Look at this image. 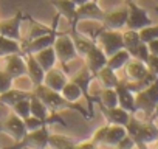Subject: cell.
Returning a JSON list of instances; mask_svg holds the SVG:
<instances>
[{"label": "cell", "instance_id": "cell-1", "mask_svg": "<svg viewBox=\"0 0 158 149\" xmlns=\"http://www.w3.org/2000/svg\"><path fill=\"white\" fill-rule=\"evenodd\" d=\"M33 95H36L37 98H40V100L47 104V107H48L50 110H53V112H59V110H64V109H76V110L81 112L82 117H87V118L92 117L90 113H87V109L79 107V106H76V104H71V103L65 101L64 96L60 95V92L51 90V89H48V87L44 86V84L36 86V87L33 89Z\"/></svg>", "mask_w": 158, "mask_h": 149}, {"label": "cell", "instance_id": "cell-2", "mask_svg": "<svg viewBox=\"0 0 158 149\" xmlns=\"http://www.w3.org/2000/svg\"><path fill=\"white\" fill-rule=\"evenodd\" d=\"M48 137H50V132H48V124L36 129V130H31V132H27L25 137L19 141H14V144L8 149H48Z\"/></svg>", "mask_w": 158, "mask_h": 149}, {"label": "cell", "instance_id": "cell-3", "mask_svg": "<svg viewBox=\"0 0 158 149\" xmlns=\"http://www.w3.org/2000/svg\"><path fill=\"white\" fill-rule=\"evenodd\" d=\"M57 62H60L62 67L68 65L73 59L77 57V51L74 48V42L71 39V34L68 33H57L54 44H53Z\"/></svg>", "mask_w": 158, "mask_h": 149}, {"label": "cell", "instance_id": "cell-4", "mask_svg": "<svg viewBox=\"0 0 158 149\" xmlns=\"http://www.w3.org/2000/svg\"><path fill=\"white\" fill-rule=\"evenodd\" d=\"M96 45L106 53V56H112L113 53H116L118 50L124 48L123 45V31H116V30H106L102 28L96 39H95Z\"/></svg>", "mask_w": 158, "mask_h": 149}, {"label": "cell", "instance_id": "cell-5", "mask_svg": "<svg viewBox=\"0 0 158 149\" xmlns=\"http://www.w3.org/2000/svg\"><path fill=\"white\" fill-rule=\"evenodd\" d=\"M60 16L57 14L56 17H54V20H53V23H51V30L48 31V33H45V34H42V36H39V37H34V39H31V40H28V42H22V54H25V53H31V54H34V53H37L39 50H44V48H47V47H53V44H54V39H56V36H57V19H59Z\"/></svg>", "mask_w": 158, "mask_h": 149}, {"label": "cell", "instance_id": "cell-6", "mask_svg": "<svg viewBox=\"0 0 158 149\" xmlns=\"http://www.w3.org/2000/svg\"><path fill=\"white\" fill-rule=\"evenodd\" d=\"M127 5V20H126V28L127 30H135L139 31L141 28L152 25V19L147 14V11L144 8H141L139 5H136L135 2H126Z\"/></svg>", "mask_w": 158, "mask_h": 149}, {"label": "cell", "instance_id": "cell-7", "mask_svg": "<svg viewBox=\"0 0 158 149\" xmlns=\"http://www.w3.org/2000/svg\"><path fill=\"white\" fill-rule=\"evenodd\" d=\"M0 130L8 134L14 141H19L25 137L27 129H25V123L20 117H17L14 112H10L2 121H0Z\"/></svg>", "mask_w": 158, "mask_h": 149}, {"label": "cell", "instance_id": "cell-8", "mask_svg": "<svg viewBox=\"0 0 158 149\" xmlns=\"http://www.w3.org/2000/svg\"><path fill=\"white\" fill-rule=\"evenodd\" d=\"M25 20V14L22 11H17L16 16L10 17V19H3L0 20V34L14 39V40H23L22 37V23Z\"/></svg>", "mask_w": 158, "mask_h": 149}, {"label": "cell", "instance_id": "cell-9", "mask_svg": "<svg viewBox=\"0 0 158 149\" xmlns=\"http://www.w3.org/2000/svg\"><path fill=\"white\" fill-rule=\"evenodd\" d=\"M127 5L115 8L112 11H106L101 25L106 30H116V31H123L126 28V20H127Z\"/></svg>", "mask_w": 158, "mask_h": 149}, {"label": "cell", "instance_id": "cell-10", "mask_svg": "<svg viewBox=\"0 0 158 149\" xmlns=\"http://www.w3.org/2000/svg\"><path fill=\"white\" fill-rule=\"evenodd\" d=\"M3 61V67L2 70H5L13 79L23 76L27 74V62H25V54L22 53H14V54H8L5 57H0Z\"/></svg>", "mask_w": 158, "mask_h": 149}, {"label": "cell", "instance_id": "cell-11", "mask_svg": "<svg viewBox=\"0 0 158 149\" xmlns=\"http://www.w3.org/2000/svg\"><path fill=\"white\" fill-rule=\"evenodd\" d=\"M70 79L82 90V93H84V96H87V100H89V106L92 107V98H90V86H92V83H93V79H95V74L85 67V65H82L79 70H76L71 76H70ZM89 107V109H90ZM92 110V109H90Z\"/></svg>", "mask_w": 158, "mask_h": 149}, {"label": "cell", "instance_id": "cell-12", "mask_svg": "<svg viewBox=\"0 0 158 149\" xmlns=\"http://www.w3.org/2000/svg\"><path fill=\"white\" fill-rule=\"evenodd\" d=\"M51 6H54L56 8V11H57V14L59 16H62L67 22H68V25L71 27V30L73 31H76L77 28V17H76V5L71 2V0H51Z\"/></svg>", "mask_w": 158, "mask_h": 149}, {"label": "cell", "instance_id": "cell-13", "mask_svg": "<svg viewBox=\"0 0 158 149\" xmlns=\"http://www.w3.org/2000/svg\"><path fill=\"white\" fill-rule=\"evenodd\" d=\"M104 10L98 5V2L95 0H90V2L81 5L76 8V17H77V22L81 20H93V22H102V17H104Z\"/></svg>", "mask_w": 158, "mask_h": 149}, {"label": "cell", "instance_id": "cell-14", "mask_svg": "<svg viewBox=\"0 0 158 149\" xmlns=\"http://www.w3.org/2000/svg\"><path fill=\"white\" fill-rule=\"evenodd\" d=\"M70 79L68 73L64 70V68H57V67H53L50 70L45 71V76H44V86H47L48 89L51 90H56V92H60L62 87L67 84V81Z\"/></svg>", "mask_w": 158, "mask_h": 149}, {"label": "cell", "instance_id": "cell-15", "mask_svg": "<svg viewBox=\"0 0 158 149\" xmlns=\"http://www.w3.org/2000/svg\"><path fill=\"white\" fill-rule=\"evenodd\" d=\"M25 62H27V76L31 81L33 89H34L36 86H40L44 83L45 70L39 65L34 54H31V53H25Z\"/></svg>", "mask_w": 158, "mask_h": 149}, {"label": "cell", "instance_id": "cell-16", "mask_svg": "<svg viewBox=\"0 0 158 149\" xmlns=\"http://www.w3.org/2000/svg\"><path fill=\"white\" fill-rule=\"evenodd\" d=\"M84 61H85L84 65H85L93 74H96L102 67L107 65V56H106V53H104L98 45H95V47L84 56Z\"/></svg>", "mask_w": 158, "mask_h": 149}, {"label": "cell", "instance_id": "cell-17", "mask_svg": "<svg viewBox=\"0 0 158 149\" xmlns=\"http://www.w3.org/2000/svg\"><path fill=\"white\" fill-rule=\"evenodd\" d=\"M115 90L118 93V106L123 107L124 110L130 112V113H135V93L123 81L118 83Z\"/></svg>", "mask_w": 158, "mask_h": 149}, {"label": "cell", "instance_id": "cell-18", "mask_svg": "<svg viewBox=\"0 0 158 149\" xmlns=\"http://www.w3.org/2000/svg\"><path fill=\"white\" fill-rule=\"evenodd\" d=\"M104 117H106V121L109 124H119V126H126L130 120V112L124 110L123 107L116 106V107H112V109H106V107H101Z\"/></svg>", "mask_w": 158, "mask_h": 149}, {"label": "cell", "instance_id": "cell-19", "mask_svg": "<svg viewBox=\"0 0 158 149\" xmlns=\"http://www.w3.org/2000/svg\"><path fill=\"white\" fill-rule=\"evenodd\" d=\"M71 39H73V42H74V48H76V51H77V56H81V57H84V56L96 45V42H95L92 37L85 36L84 33H79L77 30L73 31Z\"/></svg>", "mask_w": 158, "mask_h": 149}, {"label": "cell", "instance_id": "cell-20", "mask_svg": "<svg viewBox=\"0 0 158 149\" xmlns=\"http://www.w3.org/2000/svg\"><path fill=\"white\" fill-rule=\"evenodd\" d=\"M33 96V92H28V90H22V89H17V87H11L8 92L0 95V103L3 106H14L16 103L22 101V100H27V98H31Z\"/></svg>", "mask_w": 158, "mask_h": 149}, {"label": "cell", "instance_id": "cell-21", "mask_svg": "<svg viewBox=\"0 0 158 149\" xmlns=\"http://www.w3.org/2000/svg\"><path fill=\"white\" fill-rule=\"evenodd\" d=\"M95 79L98 81V84L104 89V87H116L118 86V83L121 81L119 78H118V74H116V71L115 70H112L110 67H102L96 74H95Z\"/></svg>", "mask_w": 158, "mask_h": 149}, {"label": "cell", "instance_id": "cell-22", "mask_svg": "<svg viewBox=\"0 0 158 149\" xmlns=\"http://www.w3.org/2000/svg\"><path fill=\"white\" fill-rule=\"evenodd\" d=\"M34 57L45 71L56 67V64H57V57H56V53H54L53 47H47L44 50H39L37 53H34Z\"/></svg>", "mask_w": 158, "mask_h": 149}, {"label": "cell", "instance_id": "cell-23", "mask_svg": "<svg viewBox=\"0 0 158 149\" xmlns=\"http://www.w3.org/2000/svg\"><path fill=\"white\" fill-rule=\"evenodd\" d=\"M127 135V129L126 126H119V124H109L107 127V134H106V140L104 144L106 146H116L124 137Z\"/></svg>", "mask_w": 158, "mask_h": 149}, {"label": "cell", "instance_id": "cell-24", "mask_svg": "<svg viewBox=\"0 0 158 149\" xmlns=\"http://www.w3.org/2000/svg\"><path fill=\"white\" fill-rule=\"evenodd\" d=\"M130 57H132L130 53H129L126 48H121V50H118L116 53H113L112 56L107 57V67H110L112 70L118 71V70H121V68L129 62Z\"/></svg>", "mask_w": 158, "mask_h": 149}, {"label": "cell", "instance_id": "cell-25", "mask_svg": "<svg viewBox=\"0 0 158 149\" xmlns=\"http://www.w3.org/2000/svg\"><path fill=\"white\" fill-rule=\"evenodd\" d=\"M30 110H31V115L33 117H36V118H39L42 121H47V118H48V115L51 112L47 107V104L40 98H37L36 95H33L30 98Z\"/></svg>", "mask_w": 158, "mask_h": 149}, {"label": "cell", "instance_id": "cell-26", "mask_svg": "<svg viewBox=\"0 0 158 149\" xmlns=\"http://www.w3.org/2000/svg\"><path fill=\"white\" fill-rule=\"evenodd\" d=\"M14 53H22V42L0 34V57H5Z\"/></svg>", "mask_w": 158, "mask_h": 149}, {"label": "cell", "instance_id": "cell-27", "mask_svg": "<svg viewBox=\"0 0 158 149\" xmlns=\"http://www.w3.org/2000/svg\"><path fill=\"white\" fill-rule=\"evenodd\" d=\"M60 95L64 96V100H65V101H68V103H71V104H76L79 100H81V98L84 96L82 90L79 89V87H77L71 79H68V81H67V84L62 87Z\"/></svg>", "mask_w": 158, "mask_h": 149}, {"label": "cell", "instance_id": "cell-28", "mask_svg": "<svg viewBox=\"0 0 158 149\" xmlns=\"http://www.w3.org/2000/svg\"><path fill=\"white\" fill-rule=\"evenodd\" d=\"M99 104L101 107L112 109L118 106V93L115 87H104L99 90Z\"/></svg>", "mask_w": 158, "mask_h": 149}, {"label": "cell", "instance_id": "cell-29", "mask_svg": "<svg viewBox=\"0 0 158 149\" xmlns=\"http://www.w3.org/2000/svg\"><path fill=\"white\" fill-rule=\"evenodd\" d=\"M74 141L65 135H56L50 134L48 137V147L50 149H73Z\"/></svg>", "mask_w": 158, "mask_h": 149}, {"label": "cell", "instance_id": "cell-30", "mask_svg": "<svg viewBox=\"0 0 158 149\" xmlns=\"http://www.w3.org/2000/svg\"><path fill=\"white\" fill-rule=\"evenodd\" d=\"M139 42H141V39H139V33L138 31L127 30V28L123 30V45H124V48L127 51H130L132 48H135Z\"/></svg>", "mask_w": 158, "mask_h": 149}, {"label": "cell", "instance_id": "cell-31", "mask_svg": "<svg viewBox=\"0 0 158 149\" xmlns=\"http://www.w3.org/2000/svg\"><path fill=\"white\" fill-rule=\"evenodd\" d=\"M30 22H31L30 31H28L25 40H22V42H28V40H31V39H34V37H39V36H42V34H45V33H48V31L51 30V25L47 27V25H42V23H39V22H34V20H31V19H30Z\"/></svg>", "mask_w": 158, "mask_h": 149}, {"label": "cell", "instance_id": "cell-32", "mask_svg": "<svg viewBox=\"0 0 158 149\" xmlns=\"http://www.w3.org/2000/svg\"><path fill=\"white\" fill-rule=\"evenodd\" d=\"M138 33H139L141 42L147 44V42L153 40V39H158V25H153V23L152 25H147V27L141 28Z\"/></svg>", "mask_w": 158, "mask_h": 149}, {"label": "cell", "instance_id": "cell-33", "mask_svg": "<svg viewBox=\"0 0 158 149\" xmlns=\"http://www.w3.org/2000/svg\"><path fill=\"white\" fill-rule=\"evenodd\" d=\"M11 109H13V112H14L17 117H20L22 120L28 118V117L31 115V110H30V98L16 103L14 106H11Z\"/></svg>", "mask_w": 158, "mask_h": 149}, {"label": "cell", "instance_id": "cell-34", "mask_svg": "<svg viewBox=\"0 0 158 149\" xmlns=\"http://www.w3.org/2000/svg\"><path fill=\"white\" fill-rule=\"evenodd\" d=\"M129 53H130L132 57L139 59V61H143V62H146V61L149 59V56H150L149 48H147V44H144V42H139V44H138L135 48H132Z\"/></svg>", "mask_w": 158, "mask_h": 149}, {"label": "cell", "instance_id": "cell-35", "mask_svg": "<svg viewBox=\"0 0 158 149\" xmlns=\"http://www.w3.org/2000/svg\"><path fill=\"white\" fill-rule=\"evenodd\" d=\"M13 81H14V79L10 76V74H8L5 70L0 68V95L5 93V92H8V90L13 87Z\"/></svg>", "mask_w": 158, "mask_h": 149}, {"label": "cell", "instance_id": "cell-36", "mask_svg": "<svg viewBox=\"0 0 158 149\" xmlns=\"http://www.w3.org/2000/svg\"><path fill=\"white\" fill-rule=\"evenodd\" d=\"M23 123H25V129H27V132L36 130V129H39V127H42V126L47 124L45 121H42V120H39V118H36V117H33V115H30L28 118H25Z\"/></svg>", "mask_w": 158, "mask_h": 149}, {"label": "cell", "instance_id": "cell-37", "mask_svg": "<svg viewBox=\"0 0 158 149\" xmlns=\"http://www.w3.org/2000/svg\"><path fill=\"white\" fill-rule=\"evenodd\" d=\"M107 127H109V123L98 127L95 132H93V137H92V141H95L98 146L104 144V140H106V134H107Z\"/></svg>", "mask_w": 158, "mask_h": 149}, {"label": "cell", "instance_id": "cell-38", "mask_svg": "<svg viewBox=\"0 0 158 149\" xmlns=\"http://www.w3.org/2000/svg\"><path fill=\"white\" fill-rule=\"evenodd\" d=\"M136 144H135V140L130 137V135H126L116 146H115V149H133Z\"/></svg>", "mask_w": 158, "mask_h": 149}, {"label": "cell", "instance_id": "cell-39", "mask_svg": "<svg viewBox=\"0 0 158 149\" xmlns=\"http://www.w3.org/2000/svg\"><path fill=\"white\" fill-rule=\"evenodd\" d=\"M146 64H147L149 71H150V73H153L155 76H158V56L150 54V56H149V59L146 61Z\"/></svg>", "mask_w": 158, "mask_h": 149}, {"label": "cell", "instance_id": "cell-40", "mask_svg": "<svg viewBox=\"0 0 158 149\" xmlns=\"http://www.w3.org/2000/svg\"><path fill=\"white\" fill-rule=\"evenodd\" d=\"M73 149H99V146L95 143V141H79V143H74Z\"/></svg>", "mask_w": 158, "mask_h": 149}, {"label": "cell", "instance_id": "cell-41", "mask_svg": "<svg viewBox=\"0 0 158 149\" xmlns=\"http://www.w3.org/2000/svg\"><path fill=\"white\" fill-rule=\"evenodd\" d=\"M147 48H149V53L150 54L158 56V39H153V40L147 42Z\"/></svg>", "mask_w": 158, "mask_h": 149}, {"label": "cell", "instance_id": "cell-42", "mask_svg": "<svg viewBox=\"0 0 158 149\" xmlns=\"http://www.w3.org/2000/svg\"><path fill=\"white\" fill-rule=\"evenodd\" d=\"M71 2L76 5V6H81V5H84V3H87V2H90V0H71Z\"/></svg>", "mask_w": 158, "mask_h": 149}, {"label": "cell", "instance_id": "cell-43", "mask_svg": "<svg viewBox=\"0 0 158 149\" xmlns=\"http://www.w3.org/2000/svg\"><path fill=\"white\" fill-rule=\"evenodd\" d=\"M155 144H156V149H158V140H156V141H155Z\"/></svg>", "mask_w": 158, "mask_h": 149}, {"label": "cell", "instance_id": "cell-44", "mask_svg": "<svg viewBox=\"0 0 158 149\" xmlns=\"http://www.w3.org/2000/svg\"><path fill=\"white\" fill-rule=\"evenodd\" d=\"M127 2H135V0H127Z\"/></svg>", "mask_w": 158, "mask_h": 149}, {"label": "cell", "instance_id": "cell-45", "mask_svg": "<svg viewBox=\"0 0 158 149\" xmlns=\"http://www.w3.org/2000/svg\"><path fill=\"white\" fill-rule=\"evenodd\" d=\"M0 106H3V104H2V103H0Z\"/></svg>", "mask_w": 158, "mask_h": 149}, {"label": "cell", "instance_id": "cell-46", "mask_svg": "<svg viewBox=\"0 0 158 149\" xmlns=\"http://www.w3.org/2000/svg\"><path fill=\"white\" fill-rule=\"evenodd\" d=\"M95 2H98V0H95Z\"/></svg>", "mask_w": 158, "mask_h": 149}]
</instances>
